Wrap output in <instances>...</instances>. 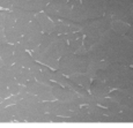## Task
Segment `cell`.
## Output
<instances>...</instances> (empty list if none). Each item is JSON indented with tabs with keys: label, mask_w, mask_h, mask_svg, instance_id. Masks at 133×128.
<instances>
[{
	"label": "cell",
	"mask_w": 133,
	"mask_h": 128,
	"mask_svg": "<svg viewBox=\"0 0 133 128\" xmlns=\"http://www.w3.org/2000/svg\"><path fill=\"white\" fill-rule=\"evenodd\" d=\"M0 7H2L5 9H12L13 5L11 0H0Z\"/></svg>",
	"instance_id": "obj_25"
},
{
	"label": "cell",
	"mask_w": 133,
	"mask_h": 128,
	"mask_svg": "<svg viewBox=\"0 0 133 128\" xmlns=\"http://www.w3.org/2000/svg\"><path fill=\"white\" fill-rule=\"evenodd\" d=\"M27 94H28V89H27V87H25V86H21V84H20L19 95L21 96V98H23V97H24Z\"/></svg>",
	"instance_id": "obj_26"
},
{
	"label": "cell",
	"mask_w": 133,
	"mask_h": 128,
	"mask_svg": "<svg viewBox=\"0 0 133 128\" xmlns=\"http://www.w3.org/2000/svg\"><path fill=\"white\" fill-rule=\"evenodd\" d=\"M11 96H12V94H11V91H9L8 87L1 86V84H0V97L5 99V98H8V97H11Z\"/></svg>",
	"instance_id": "obj_23"
},
{
	"label": "cell",
	"mask_w": 133,
	"mask_h": 128,
	"mask_svg": "<svg viewBox=\"0 0 133 128\" xmlns=\"http://www.w3.org/2000/svg\"><path fill=\"white\" fill-rule=\"evenodd\" d=\"M109 97L114 99L115 102L119 103L121 105H126L130 99V96L124 90H122V89H115L114 91H110Z\"/></svg>",
	"instance_id": "obj_14"
},
{
	"label": "cell",
	"mask_w": 133,
	"mask_h": 128,
	"mask_svg": "<svg viewBox=\"0 0 133 128\" xmlns=\"http://www.w3.org/2000/svg\"><path fill=\"white\" fill-rule=\"evenodd\" d=\"M4 34H5V37H6V40L7 43L9 44H16L21 40L22 38V34L16 29L15 27H12V28H5L4 29Z\"/></svg>",
	"instance_id": "obj_11"
},
{
	"label": "cell",
	"mask_w": 133,
	"mask_h": 128,
	"mask_svg": "<svg viewBox=\"0 0 133 128\" xmlns=\"http://www.w3.org/2000/svg\"><path fill=\"white\" fill-rule=\"evenodd\" d=\"M34 20L36 21V23L38 24V27H39L41 31L43 34H51V32H53V30H55V23H53V21L44 12L35 14Z\"/></svg>",
	"instance_id": "obj_6"
},
{
	"label": "cell",
	"mask_w": 133,
	"mask_h": 128,
	"mask_svg": "<svg viewBox=\"0 0 133 128\" xmlns=\"http://www.w3.org/2000/svg\"><path fill=\"white\" fill-rule=\"evenodd\" d=\"M97 39H98L97 37H93V36H86V37L83 38V44L82 45L85 46L86 50L88 51L89 48H90L97 42Z\"/></svg>",
	"instance_id": "obj_20"
},
{
	"label": "cell",
	"mask_w": 133,
	"mask_h": 128,
	"mask_svg": "<svg viewBox=\"0 0 133 128\" xmlns=\"http://www.w3.org/2000/svg\"><path fill=\"white\" fill-rule=\"evenodd\" d=\"M72 6H78V5H81V0H67Z\"/></svg>",
	"instance_id": "obj_30"
},
{
	"label": "cell",
	"mask_w": 133,
	"mask_h": 128,
	"mask_svg": "<svg viewBox=\"0 0 133 128\" xmlns=\"http://www.w3.org/2000/svg\"><path fill=\"white\" fill-rule=\"evenodd\" d=\"M109 0H81V4L85 7L89 19L103 16L108 8Z\"/></svg>",
	"instance_id": "obj_3"
},
{
	"label": "cell",
	"mask_w": 133,
	"mask_h": 128,
	"mask_svg": "<svg viewBox=\"0 0 133 128\" xmlns=\"http://www.w3.org/2000/svg\"><path fill=\"white\" fill-rule=\"evenodd\" d=\"M35 77L34 74L31 73V70H30V68H27V67H22V70L20 74H17L16 76H15V80L19 82L21 86H25V83H27L28 81L30 80V79Z\"/></svg>",
	"instance_id": "obj_15"
},
{
	"label": "cell",
	"mask_w": 133,
	"mask_h": 128,
	"mask_svg": "<svg viewBox=\"0 0 133 128\" xmlns=\"http://www.w3.org/2000/svg\"><path fill=\"white\" fill-rule=\"evenodd\" d=\"M89 93L95 97H108L110 94V87L102 80H91Z\"/></svg>",
	"instance_id": "obj_7"
},
{
	"label": "cell",
	"mask_w": 133,
	"mask_h": 128,
	"mask_svg": "<svg viewBox=\"0 0 133 128\" xmlns=\"http://www.w3.org/2000/svg\"><path fill=\"white\" fill-rule=\"evenodd\" d=\"M6 42H7V40H6V37H5L4 30H2V31H0V47H1Z\"/></svg>",
	"instance_id": "obj_27"
},
{
	"label": "cell",
	"mask_w": 133,
	"mask_h": 128,
	"mask_svg": "<svg viewBox=\"0 0 133 128\" xmlns=\"http://www.w3.org/2000/svg\"><path fill=\"white\" fill-rule=\"evenodd\" d=\"M5 28V24H4V15H2L1 11H0V31H2Z\"/></svg>",
	"instance_id": "obj_29"
},
{
	"label": "cell",
	"mask_w": 133,
	"mask_h": 128,
	"mask_svg": "<svg viewBox=\"0 0 133 128\" xmlns=\"http://www.w3.org/2000/svg\"><path fill=\"white\" fill-rule=\"evenodd\" d=\"M4 66H5V62H4V60H2V59L0 58V68H1V67H4Z\"/></svg>",
	"instance_id": "obj_31"
},
{
	"label": "cell",
	"mask_w": 133,
	"mask_h": 128,
	"mask_svg": "<svg viewBox=\"0 0 133 128\" xmlns=\"http://www.w3.org/2000/svg\"><path fill=\"white\" fill-rule=\"evenodd\" d=\"M51 81H55L57 83L61 84L63 87H66V81H67V76L64 75L61 72H59L58 69L53 70V75H52V80Z\"/></svg>",
	"instance_id": "obj_18"
},
{
	"label": "cell",
	"mask_w": 133,
	"mask_h": 128,
	"mask_svg": "<svg viewBox=\"0 0 133 128\" xmlns=\"http://www.w3.org/2000/svg\"><path fill=\"white\" fill-rule=\"evenodd\" d=\"M11 11L14 13L15 19H16L15 28L23 35L28 23L35 17V13H32L31 11H27L24 8H20V7H12Z\"/></svg>",
	"instance_id": "obj_4"
},
{
	"label": "cell",
	"mask_w": 133,
	"mask_h": 128,
	"mask_svg": "<svg viewBox=\"0 0 133 128\" xmlns=\"http://www.w3.org/2000/svg\"><path fill=\"white\" fill-rule=\"evenodd\" d=\"M131 25L127 23V22L123 21V20H118V19H112L111 24H110V29H112L115 32H117L118 35H122V36L126 35Z\"/></svg>",
	"instance_id": "obj_10"
},
{
	"label": "cell",
	"mask_w": 133,
	"mask_h": 128,
	"mask_svg": "<svg viewBox=\"0 0 133 128\" xmlns=\"http://www.w3.org/2000/svg\"><path fill=\"white\" fill-rule=\"evenodd\" d=\"M90 62V59L87 54L79 55L74 53L71 55H64L58 60V70L66 76H71L76 73L86 74Z\"/></svg>",
	"instance_id": "obj_1"
},
{
	"label": "cell",
	"mask_w": 133,
	"mask_h": 128,
	"mask_svg": "<svg viewBox=\"0 0 133 128\" xmlns=\"http://www.w3.org/2000/svg\"><path fill=\"white\" fill-rule=\"evenodd\" d=\"M2 15H4V24L5 28H12L15 27V22H16V19H15V15L11 9H2L1 11ZM4 28V29H5Z\"/></svg>",
	"instance_id": "obj_16"
},
{
	"label": "cell",
	"mask_w": 133,
	"mask_h": 128,
	"mask_svg": "<svg viewBox=\"0 0 133 128\" xmlns=\"http://www.w3.org/2000/svg\"><path fill=\"white\" fill-rule=\"evenodd\" d=\"M8 89H9V91H11L12 95H17L19 94V90H20V83L14 79V80L9 83Z\"/></svg>",
	"instance_id": "obj_22"
},
{
	"label": "cell",
	"mask_w": 133,
	"mask_h": 128,
	"mask_svg": "<svg viewBox=\"0 0 133 128\" xmlns=\"http://www.w3.org/2000/svg\"><path fill=\"white\" fill-rule=\"evenodd\" d=\"M42 37H43V32L41 31L39 27L36 23L34 19L28 23L27 28H25L24 34L22 35V38L20 40V43L22 44L27 51H32L34 48H36L37 46H39L42 43Z\"/></svg>",
	"instance_id": "obj_2"
},
{
	"label": "cell",
	"mask_w": 133,
	"mask_h": 128,
	"mask_svg": "<svg viewBox=\"0 0 133 128\" xmlns=\"http://www.w3.org/2000/svg\"><path fill=\"white\" fill-rule=\"evenodd\" d=\"M14 120V116L9 112L7 107L0 110V122H11Z\"/></svg>",
	"instance_id": "obj_19"
},
{
	"label": "cell",
	"mask_w": 133,
	"mask_h": 128,
	"mask_svg": "<svg viewBox=\"0 0 133 128\" xmlns=\"http://www.w3.org/2000/svg\"><path fill=\"white\" fill-rule=\"evenodd\" d=\"M68 79H71L73 82H75V83L80 84V86H82L83 88L88 89L90 88V83H91V79L89 77L87 74H83V73H76V74H73V75L71 76H67Z\"/></svg>",
	"instance_id": "obj_13"
},
{
	"label": "cell",
	"mask_w": 133,
	"mask_h": 128,
	"mask_svg": "<svg viewBox=\"0 0 133 128\" xmlns=\"http://www.w3.org/2000/svg\"><path fill=\"white\" fill-rule=\"evenodd\" d=\"M88 19L89 16L87 14L85 7L82 6V4L72 7V13H71V21L72 22H75V23H79L81 25L85 23Z\"/></svg>",
	"instance_id": "obj_8"
},
{
	"label": "cell",
	"mask_w": 133,
	"mask_h": 128,
	"mask_svg": "<svg viewBox=\"0 0 133 128\" xmlns=\"http://www.w3.org/2000/svg\"><path fill=\"white\" fill-rule=\"evenodd\" d=\"M53 70H55V69L50 68L49 66H46V65H43V63H41V72L43 73V75H44V76H46L49 80H52Z\"/></svg>",
	"instance_id": "obj_21"
},
{
	"label": "cell",
	"mask_w": 133,
	"mask_h": 128,
	"mask_svg": "<svg viewBox=\"0 0 133 128\" xmlns=\"http://www.w3.org/2000/svg\"><path fill=\"white\" fill-rule=\"evenodd\" d=\"M53 23H55V30L53 31L57 32L58 35H66L67 32H71L70 24L66 23V22L57 21V22H53Z\"/></svg>",
	"instance_id": "obj_17"
},
{
	"label": "cell",
	"mask_w": 133,
	"mask_h": 128,
	"mask_svg": "<svg viewBox=\"0 0 133 128\" xmlns=\"http://www.w3.org/2000/svg\"><path fill=\"white\" fill-rule=\"evenodd\" d=\"M27 1L28 0H11L13 7H20V8H24Z\"/></svg>",
	"instance_id": "obj_24"
},
{
	"label": "cell",
	"mask_w": 133,
	"mask_h": 128,
	"mask_svg": "<svg viewBox=\"0 0 133 128\" xmlns=\"http://www.w3.org/2000/svg\"><path fill=\"white\" fill-rule=\"evenodd\" d=\"M14 74L12 72L11 66L5 65L4 67L0 68V84L1 86H6L8 87L9 83L14 80Z\"/></svg>",
	"instance_id": "obj_12"
},
{
	"label": "cell",
	"mask_w": 133,
	"mask_h": 128,
	"mask_svg": "<svg viewBox=\"0 0 133 128\" xmlns=\"http://www.w3.org/2000/svg\"><path fill=\"white\" fill-rule=\"evenodd\" d=\"M0 58L4 60L5 65L12 66L14 63V45L9 43H5L0 47Z\"/></svg>",
	"instance_id": "obj_9"
},
{
	"label": "cell",
	"mask_w": 133,
	"mask_h": 128,
	"mask_svg": "<svg viewBox=\"0 0 133 128\" xmlns=\"http://www.w3.org/2000/svg\"><path fill=\"white\" fill-rule=\"evenodd\" d=\"M125 36H126L129 39H132V40H133V24L131 25V27H130L129 31L126 32V35H125Z\"/></svg>",
	"instance_id": "obj_28"
},
{
	"label": "cell",
	"mask_w": 133,
	"mask_h": 128,
	"mask_svg": "<svg viewBox=\"0 0 133 128\" xmlns=\"http://www.w3.org/2000/svg\"><path fill=\"white\" fill-rule=\"evenodd\" d=\"M34 61L35 59L32 58L31 53H29V51L25 50L21 43L19 42L14 44V63L21 65L22 67L30 68Z\"/></svg>",
	"instance_id": "obj_5"
}]
</instances>
